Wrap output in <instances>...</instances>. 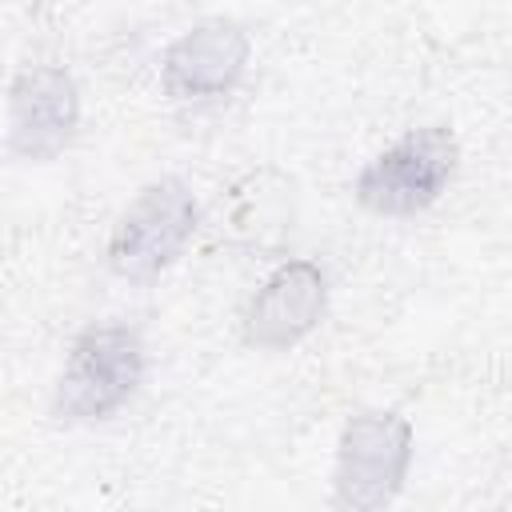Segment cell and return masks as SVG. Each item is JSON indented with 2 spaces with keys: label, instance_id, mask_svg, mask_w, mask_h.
Wrapping results in <instances>:
<instances>
[{
  "label": "cell",
  "instance_id": "6da1fadb",
  "mask_svg": "<svg viewBox=\"0 0 512 512\" xmlns=\"http://www.w3.org/2000/svg\"><path fill=\"white\" fill-rule=\"evenodd\" d=\"M144 380V340L128 324H88L60 368L52 416L64 424H96L120 412Z\"/></svg>",
  "mask_w": 512,
  "mask_h": 512
},
{
  "label": "cell",
  "instance_id": "7a4b0ae2",
  "mask_svg": "<svg viewBox=\"0 0 512 512\" xmlns=\"http://www.w3.org/2000/svg\"><path fill=\"white\" fill-rule=\"evenodd\" d=\"M200 204L180 176H160L136 192L108 236V268L128 284L160 280L188 248Z\"/></svg>",
  "mask_w": 512,
  "mask_h": 512
},
{
  "label": "cell",
  "instance_id": "3957f363",
  "mask_svg": "<svg viewBox=\"0 0 512 512\" xmlns=\"http://www.w3.org/2000/svg\"><path fill=\"white\" fill-rule=\"evenodd\" d=\"M460 144L444 124H424L404 132L396 144L376 152L360 176H356V200L360 208L376 216H416L432 208L452 176H456Z\"/></svg>",
  "mask_w": 512,
  "mask_h": 512
},
{
  "label": "cell",
  "instance_id": "277c9868",
  "mask_svg": "<svg viewBox=\"0 0 512 512\" xmlns=\"http://www.w3.org/2000/svg\"><path fill=\"white\" fill-rule=\"evenodd\" d=\"M412 464V424L400 412H356L336 444L332 496L340 512H384Z\"/></svg>",
  "mask_w": 512,
  "mask_h": 512
},
{
  "label": "cell",
  "instance_id": "5b68a950",
  "mask_svg": "<svg viewBox=\"0 0 512 512\" xmlns=\"http://www.w3.org/2000/svg\"><path fill=\"white\" fill-rule=\"evenodd\" d=\"M80 128V88L60 64H28L8 88V152L28 164L56 160Z\"/></svg>",
  "mask_w": 512,
  "mask_h": 512
},
{
  "label": "cell",
  "instance_id": "8992f818",
  "mask_svg": "<svg viewBox=\"0 0 512 512\" xmlns=\"http://www.w3.org/2000/svg\"><path fill=\"white\" fill-rule=\"evenodd\" d=\"M328 308V276L316 260H284L244 308V344L260 352L296 348Z\"/></svg>",
  "mask_w": 512,
  "mask_h": 512
},
{
  "label": "cell",
  "instance_id": "52a82bcc",
  "mask_svg": "<svg viewBox=\"0 0 512 512\" xmlns=\"http://www.w3.org/2000/svg\"><path fill=\"white\" fill-rule=\"evenodd\" d=\"M248 32L236 20H200L176 36L160 60V84L172 100L228 96L248 68Z\"/></svg>",
  "mask_w": 512,
  "mask_h": 512
}]
</instances>
